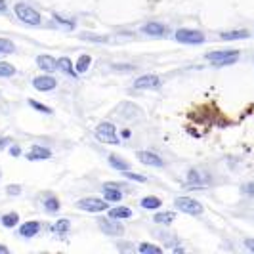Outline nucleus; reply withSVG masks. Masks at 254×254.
<instances>
[{
    "label": "nucleus",
    "mask_w": 254,
    "mask_h": 254,
    "mask_svg": "<svg viewBox=\"0 0 254 254\" xmlns=\"http://www.w3.org/2000/svg\"><path fill=\"white\" fill-rule=\"evenodd\" d=\"M0 254H10V249L4 247V245H0Z\"/></svg>",
    "instance_id": "obj_41"
},
{
    "label": "nucleus",
    "mask_w": 254,
    "mask_h": 254,
    "mask_svg": "<svg viewBox=\"0 0 254 254\" xmlns=\"http://www.w3.org/2000/svg\"><path fill=\"white\" fill-rule=\"evenodd\" d=\"M121 136H123V138H125V140H128V138H130V136H132V132H130V130H128V128H125V130H123V134H121Z\"/></svg>",
    "instance_id": "obj_40"
},
{
    "label": "nucleus",
    "mask_w": 254,
    "mask_h": 254,
    "mask_svg": "<svg viewBox=\"0 0 254 254\" xmlns=\"http://www.w3.org/2000/svg\"><path fill=\"white\" fill-rule=\"evenodd\" d=\"M174 208H178L180 212L190 214V216H201L204 212V206L197 199L191 197H176L174 199Z\"/></svg>",
    "instance_id": "obj_5"
},
{
    "label": "nucleus",
    "mask_w": 254,
    "mask_h": 254,
    "mask_svg": "<svg viewBox=\"0 0 254 254\" xmlns=\"http://www.w3.org/2000/svg\"><path fill=\"white\" fill-rule=\"evenodd\" d=\"M13 13H15V17L21 21V23H25L29 27H40L42 23V15L38 13V10H35L31 4H27V2H17V4H13Z\"/></svg>",
    "instance_id": "obj_1"
},
{
    "label": "nucleus",
    "mask_w": 254,
    "mask_h": 254,
    "mask_svg": "<svg viewBox=\"0 0 254 254\" xmlns=\"http://www.w3.org/2000/svg\"><path fill=\"white\" fill-rule=\"evenodd\" d=\"M132 86L136 90H157V88H161V78H159V75L147 73V75L138 76Z\"/></svg>",
    "instance_id": "obj_8"
},
{
    "label": "nucleus",
    "mask_w": 254,
    "mask_h": 254,
    "mask_svg": "<svg viewBox=\"0 0 254 254\" xmlns=\"http://www.w3.org/2000/svg\"><path fill=\"white\" fill-rule=\"evenodd\" d=\"M107 216L113 218V220H128V218H132V208L121 204V206L109 208V210H107Z\"/></svg>",
    "instance_id": "obj_16"
},
{
    "label": "nucleus",
    "mask_w": 254,
    "mask_h": 254,
    "mask_svg": "<svg viewBox=\"0 0 254 254\" xmlns=\"http://www.w3.org/2000/svg\"><path fill=\"white\" fill-rule=\"evenodd\" d=\"M17 73L15 65L8 64V62H0V78H10Z\"/></svg>",
    "instance_id": "obj_26"
},
{
    "label": "nucleus",
    "mask_w": 254,
    "mask_h": 254,
    "mask_svg": "<svg viewBox=\"0 0 254 254\" xmlns=\"http://www.w3.org/2000/svg\"><path fill=\"white\" fill-rule=\"evenodd\" d=\"M140 206L143 210H157V208L163 206V201L159 197H155V195H147L140 201Z\"/></svg>",
    "instance_id": "obj_23"
},
{
    "label": "nucleus",
    "mask_w": 254,
    "mask_h": 254,
    "mask_svg": "<svg viewBox=\"0 0 254 254\" xmlns=\"http://www.w3.org/2000/svg\"><path fill=\"white\" fill-rule=\"evenodd\" d=\"M76 208L82 212H90V214H100L109 210V204L105 199H98V197H84L76 201Z\"/></svg>",
    "instance_id": "obj_6"
},
{
    "label": "nucleus",
    "mask_w": 254,
    "mask_h": 254,
    "mask_svg": "<svg viewBox=\"0 0 254 254\" xmlns=\"http://www.w3.org/2000/svg\"><path fill=\"white\" fill-rule=\"evenodd\" d=\"M138 251H140L141 254H161L163 253V249H161V247L151 245V243H141L140 247H138Z\"/></svg>",
    "instance_id": "obj_28"
},
{
    "label": "nucleus",
    "mask_w": 254,
    "mask_h": 254,
    "mask_svg": "<svg viewBox=\"0 0 254 254\" xmlns=\"http://www.w3.org/2000/svg\"><path fill=\"white\" fill-rule=\"evenodd\" d=\"M174 40L180 44H188V46H199V44L206 42V37H204V33L197 31V29H178L174 33Z\"/></svg>",
    "instance_id": "obj_4"
},
{
    "label": "nucleus",
    "mask_w": 254,
    "mask_h": 254,
    "mask_svg": "<svg viewBox=\"0 0 254 254\" xmlns=\"http://www.w3.org/2000/svg\"><path fill=\"white\" fill-rule=\"evenodd\" d=\"M136 157H138V161H140L141 165L145 166H153V168H165V161L157 155V153L153 151H138L136 153Z\"/></svg>",
    "instance_id": "obj_10"
},
{
    "label": "nucleus",
    "mask_w": 254,
    "mask_h": 254,
    "mask_svg": "<svg viewBox=\"0 0 254 254\" xmlns=\"http://www.w3.org/2000/svg\"><path fill=\"white\" fill-rule=\"evenodd\" d=\"M10 155H12V157H19V155H21L19 145H10Z\"/></svg>",
    "instance_id": "obj_37"
},
{
    "label": "nucleus",
    "mask_w": 254,
    "mask_h": 254,
    "mask_svg": "<svg viewBox=\"0 0 254 254\" xmlns=\"http://www.w3.org/2000/svg\"><path fill=\"white\" fill-rule=\"evenodd\" d=\"M107 163H109V166L111 168H115V170H119V172H125V170H130V163H128L125 157H121V155H109L107 157Z\"/></svg>",
    "instance_id": "obj_18"
},
{
    "label": "nucleus",
    "mask_w": 254,
    "mask_h": 254,
    "mask_svg": "<svg viewBox=\"0 0 254 254\" xmlns=\"http://www.w3.org/2000/svg\"><path fill=\"white\" fill-rule=\"evenodd\" d=\"M113 69H117V71H123V73L136 71V67H134V65H113Z\"/></svg>",
    "instance_id": "obj_35"
},
{
    "label": "nucleus",
    "mask_w": 254,
    "mask_h": 254,
    "mask_svg": "<svg viewBox=\"0 0 254 254\" xmlns=\"http://www.w3.org/2000/svg\"><path fill=\"white\" fill-rule=\"evenodd\" d=\"M17 233H19L23 239H33V237H37L38 233H40V222H37V220L25 222V224L19 226Z\"/></svg>",
    "instance_id": "obj_14"
},
{
    "label": "nucleus",
    "mask_w": 254,
    "mask_h": 254,
    "mask_svg": "<svg viewBox=\"0 0 254 254\" xmlns=\"http://www.w3.org/2000/svg\"><path fill=\"white\" fill-rule=\"evenodd\" d=\"M94 136L100 143H111V145H119L121 138L117 134V127L109 121H103L98 127L94 128Z\"/></svg>",
    "instance_id": "obj_2"
},
{
    "label": "nucleus",
    "mask_w": 254,
    "mask_h": 254,
    "mask_svg": "<svg viewBox=\"0 0 254 254\" xmlns=\"http://www.w3.org/2000/svg\"><path fill=\"white\" fill-rule=\"evenodd\" d=\"M37 67L44 73H56L60 67H58V60L50 56V54H40L37 56Z\"/></svg>",
    "instance_id": "obj_12"
},
{
    "label": "nucleus",
    "mask_w": 254,
    "mask_h": 254,
    "mask_svg": "<svg viewBox=\"0 0 254 254\" xmlns=\"http://www.w3.org/2000/svg\"><path fill=\"white\" fill-rule=\"evenodd\" d=\"M52 157V151L48 147H42V145H33L31 147V151H27L25 159L27 161H46V159H50Z\"/></svg>",
    "instance_id": "obj_15"
},
{
    "label": "nucleus",
    "mask_w": 254,
    "mask_h": 254,
    "mask_svg": "<svg viewBox=\"0 0 254 254\" xmlns=\"http://www.w3.org/2000/svg\"><path fill=\"white\" fill-rule=\"evenodd\" d=\"M176 218V212L174 210H161V212H155L153 216V222L159 224V226H170Z\"/></svg>",
    "instance_id": "obj_19"
},
{
    "label": "nucleus",
    "mask_w": 254,
    "mask_h": 254,
    "mask_svg": "<svg viewBox=\"0 0 254 254\" xmlns=\"http://www.w3.org/2000/svg\"><path fill=\"white\" fill-rule=\"evenodd\" d=\"M10 138H2V140H0V151H2V149H4V145H10Z\"/></svg>",
    "instance_id": "obj_39"
},
{
    "label": "nucleus",
    "mask_w": 254,
    "mask_h": 254,
    "mask_svg": "<svg viewBox=\"0 0 254 254\" xmlns=\"http://www.w3.org/2000/svg\"><path fill=\"white\" fill-rule=\"evenodd\" d=\"M0 176H2V170H0Z\"/></svg>",
    "instance_id": "obj_43"
},
{
    "label": "nucleus",
    "mask_w": 254,
    "mask_h": 254,
    "mask_svg": "<svg viewBox=\"0 0 254 254\" xmlns=\"http://www.w3.org/2000/svg\"><path fill=\"white\" fill-rule=\"evenodd\" d=\"M69 229H71V222L67 220V218H60L58 222H54V226H52V231L54 233H58V235H65V233H69Z\"/></svg>",
    "instance_id": "obj_25"
},
{
    "label": "nucleus",
    "mask_w": 254,
    "mask_h": 254,
    "mask_svg": "<svg viewBox=\"0 0 254 254\" xmlns=\"http://www.w3.org/2000/svg\"><path fill=\"white\" fill-rule=\"evenodd\" d=\"M8 8H6V2L4 0H0V12H6Z\"/></svg>",
    "instance_id": "obj_42"
},
{
    "label": "nucleus",
    "mask_w": 254,
    "mask_h": 254,
    "mask_svg": "<svg viewBox=\"0 0 254 254\" xmlns=\"http://www.w3.org/2000/svg\"><path fill=\"white\" fill-rule=\"evenodd\" d=\"M54 21H56V23H60L62 27H65L67 31H73V29L76 27V23L73 21V19H65V17H62L60 13H54Z\"/></svg>",
    "instance_id": "obj_29"
},
{
    "label": "nucleus",
    "mask_w": 254,
    "mask_h": 254,
    "mask_svg": "<svg viewBox=\"0 0 254 254\" xmlns=\"http://www.w3.org/2000/svg\"><path fill=\"white\" fill-rule=\"evenodd\" d=\"M123 176L127 180H130V182H138V184H145L147 182V178L143 174H136V172H130V170H125Z\"/></svg>",
    "instance_id": "obj_31"
},
{
    "label": "nucleus",
    "mask_w": 254,
    "mask_h": 254,
    "mask_svg": "<svg viewBox=\"0 0 254 254\" xmlns=\"http://www.w3.org/2000/svg\"><path fill=\"white\" fill-rule=\"evenodd\" d=\"M29 105H31L33 109L40 111V113H46V115H52V113H54V111H52L48 105H44V103H38L37 100H29Z\"/></svg>",
    "instance_id": "obj_32"
},
{
    "label": "nucleus",
    "mask_w": 254,
    "mask_h": 254,
    "mask_svg": "<svg viewBox=\"0 0 254 254\" xmlns=\"http://www.w3.org/2000/svg\"><path fill=\"white\" fill-rule=\"evenodd\" d=\"M123 197H125V193H123L121 186H117V184H105L103 186V199L107 203H121Z\"/></svg>",
    "instance_id": "obj_11"
},
{
    "label": "nucleus",
    "mask_w": 254,
    "mask_h": 254,
    "mask_svg": "<svg viewBox=\"0 0 254 254\" xmlns=\"http://www.w3.org/2000/svg\"><path fill=\"white\" fill-rule=\"evenodd\" d=\"M245 247H247L251 253H254V239H245Z\"/></svg>",
    "instance_id": "obj_38"
},
{
    "label": "nucleus",
    "mask_w": 254,
    "mask_h": 254,
    "mask_svg": "<svg viewBox=\"0 0 254 254\" xmlns=\"http://www.w3.org/2000/svg\"><path fill=\"white\" fill-rule=\"evenodd\" d=\"M17 224H19V214H17V212H13V210L4 212V214L0 216V226H2V228L12 229V228H15Z\"/></svg>",
    "instance_id": "obj_22"
},
{
    "label": "nucleus",
    "mask_w": 254,
    "mask_h": 254,
    "mask_svg": "<svg viewBox=\"0 0 254 254\" xmlns=\"http://www.w3.org/2000/svg\"><path fill=\"white\" fill-rule=\"evenodd\" d=\"M13 52H15V44H13V40L0 37V56H4V54H13Z\"/></svg>",
    "instance_id": "obj_27"
},
{
    "label": "nucleus",
    "mask_w": 254,
    "mask_h": 254,
    "mask_svg": "<svg viewBox=\"0 0 254 254\" xmlns=\"http://www.w3.org/2000/svg\"><path fill=\"white\" fill-rule=\"evenodd\" d=\"M98 228L102 229L105 235L109 237H123L125 235V226L121 224V220H113V218H100L98 220Z\"/></svg>",
    "instance_id": "obj_7"
},
{
    "label": "nucleus",
    "mask_w": 254,
    "mask_h": 254,
    "mask_svg": "<svg viewBox=\"0 0 254 254\" xmlns=\"http://www.w3.org/2000/svg\"><path fill=\"white\" fill-rule=\"evenodd\" d=\"M58 67H60V71L65 73L67 76H73V78L78 76V73H76V69H75V64H73L71 58H67V56H62V58L58 60Z\"/></svg>",
    "instance_id": "obj_17"
},
{
    "label": "nucleus",
    "mask_w": 254,
    "mask_h": 254,
    "mask_svg": "<svg viewBox=\"0 0 254 254\" xmlns=\"http://www.w3.org/2000/svg\"><path fill=\"white\" fill-rule=\"evenodd\" d=\"M251 37V33L247 31V29H235V31H224V33H220V38L222 40H245V38Z\"/></svg>",
    "instance_id": "obj_21"
},
{
    "label": "nucleus",
    "mask_w": 254,
    "mask_h": 254,
    "mask_svg": "<svg viewBox=\"0 0 254 254\" xmlns=\"http://www.w3.org/2000/svg\"><path fill=\"white\" fill-rule=\"evenodd\" d=\"M6 193H8V195H19V193H21V186H17V184H15V186H8V188H6Z\"/></svg>",
    "instance_id": "obj_36"
},
{
    "label": "nucleus",
    "mask_w": 254,
    "mask_h": 254,
    "mask_svg": "<svg viewBox=\"0 0 254 254\" xmlns=\"http://www.w3.org/2000/svg\"><path fill=\"white\" fill-rule=\"evenodd\" d=\"M44 208H46V212H50V214H56V212H60V208H62V203H60V199L54 195V193H46V197H44Z\"/></svg>",
    "instance_id": "obj_20"
},
{
    "label": "nucleus",
    "mask_w": 254,
    "mask_h": 254,
    "mask_svg": "<svg viewBox=\"0 0 254 254\" xmlns=\"http://www.w3.org/2000/svg\"><path fill=\"white\" fill-rule=\"evenodd\" d=\"M80 38L88 40V42H107V37H98V35H90V33H82Z\"/></svg>",
    "instance_id": "obj_33"
},
{
    "label": "nucleus",
    "mask_w": 254,
    "mask_h": 254,
    "mask_svg": "<svg viewBox=\"0 0 254 254\" xmlns=\"http://www.w3.org/2000/svg\"><path fill=\"white\" fill-rule=\"evenodd\" d=\"M188 182L193 184V186H203L204 178L199 170H190V172H188Z\"/></svg>",
    "instance_id": "obj_30"
},
{
    "label": "nucleus",
    "mask_w": 254,
    "mask_h": 254,
    "mask_svg": "<svg viewBox=\"0 0 254 254\" xmlns=\"http://www.w3.org/2000/svg\"><path fill=\"white\" fill-rule=\"evenodd\" d=\"M140 31L143 33V35H147V37H165L166 33H168L166 25L159 23V21H149V23L141 25Z\"/></svg>",
    "instance_id": "obj_13"
},
{
    "label": "nucleus",
    "mask_w": 254,
    "mask_h": 254,
    "mask_svg": "<svg viewBox=\"0 0 254 254\" xmlns=\"http://www.w3.org/2000/svg\"><path fill=\"white\" fill-rule=\"evenodd\" d=\"M204 60L214 67H226V65H233L239 60V50H216L204 54Z\"/></svg>",
    "instance_id": "obj_3"
},
{
    "label": "nucleus",
    "mask_w": 254,
    "mask_h": 254,
    "mask_svg": "<svg viewBox=\"0 0 254 254\" xmlns=\"http://www.w3.org/2000/svg\"><path fill=\"white\" fill-rule=\"evenodd\" d=\"M241 193H243V195H247V197H251V199H254V180L243 186Z\"/></svg>",
    "instance_id": "obj_34"
},
{
    "label": "nucleus",
    "mask_w": 254,
    "mask_h": 254,
    "mask_svg": "<svg viewBox=\"0 0 254 254\" xmlns=\"http://www.w3.org/2000/svg\"><path fill=\"white\" fill-rule=\"evenodd\" d=\"M90 65H92V56L88 54H82V56H78V60H76L75 64V69L78 75H82V73H86L90 69Z\"/></svg>",
    "instance_id": "obj_24"
},
{
    "label": "nucleus",
    "mask_w": 254,
    "mask_h": 254,
    "mask_svg": "<svg viewBox=\"0 0 254 254\" xmlns=\"http://www.w3.org/2000/svg\"><path fill=\"white\" fill-rule=\"evenodd\" d=\"M56 86H58V80L50 73H44V75H38L33 78V88L37 92H52Z\"/></svg>",
    "instance_id": "obj_9"
}]
</instances>
